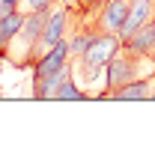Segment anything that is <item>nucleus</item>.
Listing matches in <instances>:
<instances>
[{"instance_id":"7ed1b4c3","label":"nucleus","mask_w":155,"mask_h":149,"mask_svg":"<svg viewBox=\"0 0 155 149\" xmlns=\"http://www.w3.org/2000/svg\"><path fill=\"white\" fill-rule=\"evenodd\" d=\"M48 12H51V9H30V12H27V18H24V24H21L18 36H15V42L9 45V51H6L3 60H9V63L18 66V69H27V66L36 63Z\"/></svg>"},{"instance_id":"39448f33","label":"nucleus","mask_w":155,"mask_h":149,"mask_svg":"<svg viewBox=\"0 0 155 149\" xmlns=\"http://www.w3.org/2000/svg\"><path fill=\"white\" fill-rule=\"evenodd\" d=\"M122 48H128V51H134V54H143V57H152L155 60V15L137 30L134 36L125 39Z\"/></svg>"},{"instance_id":"20e7f679","label":"nucleus","mask_w":155,"mask_h":149,"mask_svg":"<svg viewBox=\"0 0 155 149\" xmlns=\"http://www.w3.org/2000/svg\"><path fill=\"white\" fill-rule=\"evenodd\" d=\"M87 98H93V95L87 93L81 84H78L75 78V69L69 66L63 78L57 81V87H54V95H51V101H87Z\"/></svg>"},{"instance_id":"0eeeda50","label":"nucleus","mask_w":155,"mask_h":149,"mask_svg":"<svg viewBox=\"0 0 155 149\" xmlns=\"http://www.w3.org/2000/svg\"><path fill=\"white\" fill-rule=\"evenodd\" d=\"M152 78H155V74H149V78H137V81H131V84L119 87V90H116L107 101H149Z\"/></svg>"},{"instance_id":"423d86ee","label":"nucleus","mask_w":155,"mask_h":149,"mask_svg":"<svg viewBox=\"0 0 155 149\" xmlns=\"http://www.w3.org/2000/svg\"><path fill=\"white\" fill-rule=\"evenodd\" d=\"M24 18H27V12H24V9H12V12L0 15V57H6L9 45L15 42L21 24H24Z\"/></svg>"},{"instance_id":"6e6552de","label":"nucleus","mask_w":155,"mask_h":149,"mask_svg":"<svg viewBox=\"0 0 155 149\" xmlns=\"http://www.w3.org/2000/svg\"><path fill=\"white\" fill-rule=\"evenodd\" d=\"M54 3H60V0H21V9L24 12H30V9H51Z\"/></svg>"},{"instance_id":"f03ea898","label":"nucleus","mask_w":155,"mask_h":149,"mask_svg":"<svg viewBox=\"0 0 155 149\" xmlns=\"http://www.w3.org/2000/svg\"><path fill=\"white\" fill-rule=\"evenodd\" d=\"M69 66H72V51H69V39H63L60 45L48 48L33 63V98L51 101L54 87H57V81L63 78V72Z\"/></svg>"},{"instance_id":"f257e3e1","label":"nucleus","mask_w":155,"mask_h":149,"mask_svg":"<svg viewBox=\"0 0 155 149\" xmlns=\"http://www.w3.org/2000/svg\"><path fill=\"white\" fill-rule=\"evenodd\" d=\"M143 66H155V60L152 57H143V54H134L128 48H119L110 57L107 69H104V81H101V90L96 93V98L98 101H107L119 87L131 84L137 78H149V74H143Z\"/></svg>"}]
</instances>
